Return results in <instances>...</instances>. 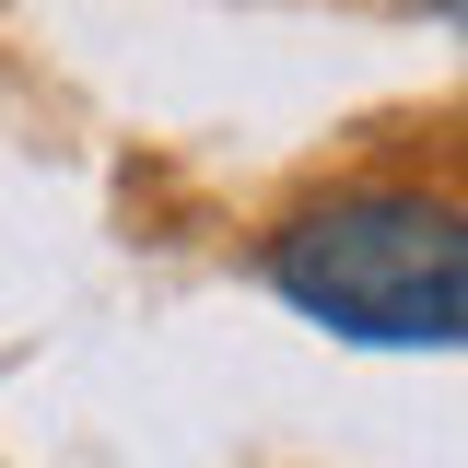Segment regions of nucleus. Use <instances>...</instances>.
<instances>
[{
	"label": "nucleus",
	"mask_w": 468,
	"mask_h": 468,
	"mask_svg": "<svg viewBox=\"0 0 468 468\" xmlns=\"http://www.w3.org/2000/svg\"><path fill=\"white\" fill-rule=\"evenodd\" d=\"M270 292L375 351L468 340V211L433 187H340L270 234Z\"/></svg>",
	"instance_id": "1"
},
{
	"label": "nucleus",
	"mask_w": 468,
	"mask_h": 468,
	"mask_svg": "<svg viewBox=\"0 0 468 468\" xmlns=\"http://www.w3.org/2000/svg\"><path fill=\"white\" fill-rule=\"evenodd\" d=\"M433 12H445V24H457V36H468V0H433Z\"/></svg>",
	"instance_id": "2"
}]
</instances>
